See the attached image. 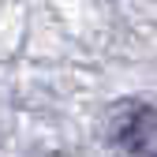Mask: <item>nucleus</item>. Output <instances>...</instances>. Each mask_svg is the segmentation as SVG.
I'll return each instance as SVG.
<instances>
[{"instance_id": "f257e3e1", "label": "nucleus", "mask_w": 157, "mask_h": 157, "mask_svg": "<svg viewBox=\"0 0 157 157\" xmlns=\"http://www.w3.org/2000/svg\"><path fill=\"white\" fill-rule=\"evenodd\" d=\"M124 146L135 157H157V112L153 109H135V116L124 127Z\"/></svg>"}]
</instances>
